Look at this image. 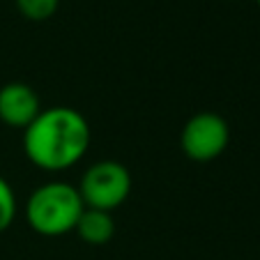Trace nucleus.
Listing matches in <instances>:
<instances>
[{
  "label": "nucleus",
  "instance_id": "2",
  "mask_svg": "<svg viewBox=\"0 0 260 260\" xmlns=\"http://www.w3.org/2000/svg\"><path fill=\"white\" fill-rule=\"evenodd\" d=\"M83 207L76 187L67 182H46L30 193L25 203V221L35 233L58 237L76 228Z\"/></svg>",
  "mask_w": 260,
  "mask_h": 260
},
{
  "label": "nucleus",
  "instance_id": "1",
  "mask_svg": "<svg viewBox=\"0 0 260 260\" xmlns=\"http://www.w3.org/2000/svg\"><path fill=\"white\" fill-rule=\"evenodd\" d=\"M88 120L69 106L42 108L40 115L23 129L25 157L42 171H67L85 157L90 147Z\"/></svg>",
  "mask_w": 260,
  "mask_h": 260
},
{
  "label": "nucleus",
  "instance_id": "7",
  "mask_svg": "<svg viewBox=\"0 0 260 260\" xmlns=\"http://www.w3.org/2000/svg\"><path fill=\"white\" fill-rule=\"evenodd\" d=\"M60 0H16L19 12L30 21H46L58 12Z\"/></svg>",
  "mask_w": 260,
  "mask_h": 260
},
{
  "label": "nucleus",
  "instance_id": "3",
  "mask_svg": "<svg viewBox=\"0 0 260 260\" xmlns=\"http://www.w3.org/2000/svg\"><path fill=\"white\" fill-rule=\"evenodd\" d=\"M81 201L92 210L113 212L132 193V175L120 161H97L83 173L79 187Z\"/></svg>",
  "mask_w": 260,
  "mask_h": 260
},
{
  "label": "nucleus",
  "instance_id": "6",
  "mask_svg": "<svg viewBox=\"0 0 260 260\" xmlns=\"http://www.w3.org/2000/svg\"><path fill=\"white\" fill-rule=\"evenodd\" d=\"M74 231L79 233V237L85 242V244L102 246V244H108V242L113 240L115 221H113V216H111V212L83 207V212H81Z\"/></svg>",
  "mask_w": 260,
  "mask_h": 260
},
{
  "label": "nucleus",
  "instance_id": "8",
  "mask_svg": "<svg viewBox=\"0 0 260 260\" xmlns=\"http://www.w3.org/2000/svg\"><path fill=\"white\" fill-rule=\"evenodd\" d=\"M16 219V196L14 189L10 187V182L0 175V233L7 231L12 226V221Z\"/></svg>",
  "mask_w": 260,
  "mask_h": 260
},
{
  "label": "nucleus",
  "instance_id": "5",
  "mask_svg": "<svg viewBox=\"0 0 260 260\" xmlns=\"http://www.w3.org/2000/svg\"><path fill=\"white\" fill-rule=\"evenodd\" d=\"M40 97L25 83H7L0 88V120L14 129H25L40 115Z\"/></svg>",
  "mask_w": 260,
  "mask_h": 260
},
{
  "label": "nucleus",
  "instance_id": "4",
  "mask_svg": "<svg viewBox=\"0 0 260 260\" xmlns=\"http://www.w3.org/2000/svg\"><path fill=\"white\" fill-rule=\"evenodd\" d=\"M231 129L221 115L203 111L187 120L180 134V147L193 161H212L226 152Z\"/></svg>",
  "mask_w": 260,
  "mask_h": 260
},
{
  "label": "nucleus",
  "instance_id": "9",
  "mask_svg": "<svg viewBox=\"0 0 260 260\" xmlns=\"http://www.w3.org/2000/svg\"><path fill=\"white\" fill-rule=\"evenodd\" d=\"M258 5H260V0H258Z\"/></svg>",
  "mask_w": 260,
  "mask_h": 260
}]
</instances>
